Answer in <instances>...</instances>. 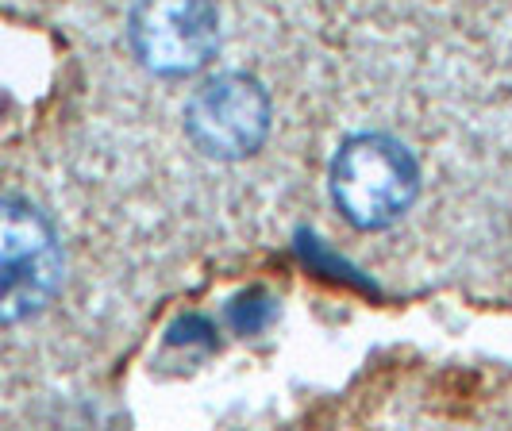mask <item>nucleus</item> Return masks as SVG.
I'll use <instances>...</instances> for the list:
<instances>
[{"label": "nucleus", "mask_w": 512, "mask_h": 431, "mask_svg": "<svg viewBox=\"0 0 512 431\" xmlns=\"http://www.w3.org/2000/svg\"><path fill=\"white\" fill-rule=\"evenodd\" d=\"M420 193V166L389 135H355L332 162V197L355 228H385L405 216Z\"/></svg>", "instance_id": "obj_1"}, {"label": "nucleus", "mask_w": 512, "mask_h": 431, "mask_svg": "<svg viewBox=\"0 0 512 431\" xmlns=\"http://www.w3.org/2000/svg\"><path fill=\"white\" fill-rule=\"evenodd\" d=\"M62 285V247L51 220L27 201L0 197V324L43 312Z\"/></svg>", "instance_id": "obj_2"}, {"label": "nucleus", "mask_w": 512, "mask_h": 431, "mask_svg": "<svg viewBox=\"0 0 512 431\" xmlns=\"http://www.w3.org/2000/svg\"><path fill=\"white\" fill-rule=\"evenodd\" d=\"M185 127L193 143L212 158H251L270 131V97L247 74L212 77L189 101Z\"/></svg>", "instance_id": "obj_3"}, {"label": "nucleus", "mask_w": 512, "mask_h": 431, "mask_svg": "<svg viewBox=\"0 0 512 431\" xmlns=\"http://www.w3.org/2000/svg\"><path fill=\"white\" fill-rule=\"evenodd\" d=\"M131 43L154 74H193L216 54L220 20L208 0H139L131 16Z\"/></svg>", "instance_id": "obj_4"}, {"label": "nucleus", "mask_w": 512, "mask_h": 431, "mask_svg": "<svg viewBox=\"0 0 512 431\" xmlns=\"http://www.w3.org/2000/svg\"><path fill=\"white\" fill-rule=\"evenodd\" d=\"M274 316V301L266 293H243L239 301H231V324L243 335H255L266 328V320Z\"/></svg>", "instance_id": "obj_5"}]
</instances>
